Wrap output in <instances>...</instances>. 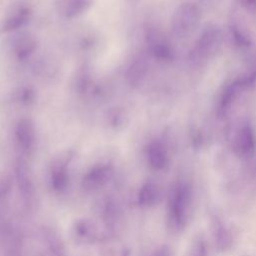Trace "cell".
Returning a JSON list of instances; mask_svg holds the SVG:
<instances>
[{
  "label": "cell",
  "instance_id": "cell-1",
  "mask_svg": "<svg viewBox=\"0 0 256 256\" xmlns=\"http://www.w3.org/2000/svg\"><path fill=\"white\" fill-rule=\"evenodd\" d=\"M191 205V187L182 181L174 184L167 203V221L171 230L176 232L183 230L190 217Z\"/></svg>",
  "mask_w": 256,
  "mask_h": 256
},
{
  "label": "cell",
  "instance_id": "cell-2",
  "mask_svg": "<svg viewBox=\"0 0 256 256\" xmlns=\"http://www.w3.org/2000/svg\"><path fill=\"white\" fill-rule=\"evenodd\" d=\"M14 181L16 183L22 205L27 210H32L36 201V187L32 171L23 157H19L15 162Z\"/></svg>",
  "mask_w": 256,
  "mask_h": 256
},
{
  "label": "cell",
  "instance_id": "cell-3",
  "mask_svg": "<svg viewBox=\"0 0 256 256\" xmlns=\"http://www.w3.org/2000/svg\"><path fill=\"white\" fill-rule=\"evenodd\" d=\"M72 155L65 154L55 159L49 171V186L50 189L57 194L65 192L69 186V163L71 162Z\"/></svg>",
  "mask_w": 256,
  "mask_h": 256
},
{
  "label": "cell",
  "instance_id": "cell-4",
  "mask_svg": "<svg viewBox=\"0 0 256 256\" xmlns=\"http://www.w3.org/2000/svg\"><path fill=\"white\" fill-rule=\"evenodd\" d=\"M114 168L111 164L101 163L89 169L81 180L83 190L93 192L104 187L113 177Z\"/></svg>",
  "mask_w": 256,
  "mask_h": 256
},
{
  "label": "cell",
  "instance_id": "cell-5",
  "mask_svg": "<svg viewBox=\"0 0 256 256\" xmlns=\"http://www.w3.org/2000/svg\"><path fill=\"white\" fill-rule=\"evenodd\" d=\"M99 215L105 229L112 236L119 227L123 216L120 203L113 197L104 198L99 206Z\"/></svg>",
  "mask_w": 256,
  "mask_h": 256
},
{
  "label": "cell",
  "instance_id": "cell-6",
  "mask_svg": "<svg viewBox=\"0 0 256 256\" xmlns=\"http://www.w3.org/2000/svg\"><path fill=\"white\" fill-rule=\"evenodd\" d=\"M76 237L85 243H96L107 240L111 235L102 230L98 224L88 218H82L75 222L73 227Z\"/></svg>",
  "mask_w": 256,
  "mask_h": 256
},
{
  "label": "cell",
  "instance_id": "cell-7",
  "mask_svg": "<svg viewBox=\"0 0 256 256\" xmlns=\"http://www.w3.org/2000/svg\"><path fill=\"white\" fill-rule=\"evenodd\" d=\"M38 238L44 256H66L64 243L53 229L41 227L38 232Z\"/></svg>",
  "mask_w": 256,
  "mask_h": 256
},
{
  "label": "cell",
  "instance_id": "cell-8",
  "mask_svg": "<svg viewBox=\"0 0 256 256\" xmlns=\"http://www.w3.org/2000/svg\"><path fill=\"white\" fill-rule=\"evenodd\" d=\"M198 22V11L195 6L183 4L175 12L173 19V28L178 34H185Z\"/></svg>",
  "mask_w": 256,
  "mask_h": 256
},
{
  "label": "cell",
  "instance_id": "cell-9",
  "mask_svg": "<svg viewBox=\"0 0 256 256\" xmlns=\"http://www.w3.org/2000/svg\"><path fill=\"white\" fill-rule=\"evenodd\" d=\"M15 136L22 151L29 153L35 143V127L33 122L28 118L21 119L16 126Z\"/></svg>",
  "mask_w": 256,
  "mask_h": 256
},
{
  "label": "cell",
  "instance_id": "cell-10",
  "mask_svg": "<svg viewBox=\"0 0 256 256\" xmlns=\"http://www.w3.org/2000/svg\"><path fill=\"white\" fill-rule=\"evenodd\" d=\"M30 13V8L26 5H18L13 7L4 19L2 26L3 30L5 32H9L18 29L27 22Z\"/></svg>",
  "mask_w": 256,
  "mask_h": 256
},
{
  "label": "cell",
  "instance_id": "cell-11",
  "mask_svg": "<svg viewBox=\"0 0 256 256\" xmlns=\"http://www.w3.org/2000/svg\"><path fill=\"white\" fill-rule=\"evenodd\" d=\"M161 199V190L158 185L152 181L145 182L137 194V202L140 207L150 208L158 204Z\"/></svg>",
  "mask_w": 256,
  "mask_h": 256
},
{
  "label": "cell",
  "instance_id": "cell-12",
  "mask_svg": "<svg viewBox=\"0 0 256 256\" xmlns=\"http://www.w3.org/2000/svg\"><path fill=\"white\" fill-rule=\"evenodd\" d=\"M147 159L150 166L155 170H162L166 167L168 162L167 152L164 145L154 140L152 141L147 148Z\"/></svg>",
  "mask_w": 256,
  "mask_h": 256
},
{
  "label": "cell",
  "instance_id": "cell-13",
  "mask_svg": "<svg viewBox=\"0 0 256 256\" xmlns=\"http://www.w3.org/2000/svg\"><path fill=\"white\" fill-rule=\"evenodd\" d=\"M235 151L239 156H249L253 153L255 140L252 130L249 127H243L235 138Z\"/></svg>",
  "mask_w": 256,
  "mask_h": 256
},
{
  "label": "cell",
  "instance_id": "cell-14",
  "mask_svg": "<svg viewBox=\"0 0 256 256\" xmlns=\"http://www.w3.org/2000/svg\"><path fill=\"white\" fill-rule=\"evenodd\" d=\"M147 73V63L143 57L135 59L129 66L126 73V80L132 87L138 86Z\"/></svg>",
  "mask_w": 256,
  "mask_h": 256
},
{
  "label": "cell",
  "instance_id": "cell-15",
  "mask_svg": "<svg viewBox=\"0 0 256 256\" xmlns=\"http://www.w3.org/2000/svg\"><path fill=\"white\" fill-rule=\"evenodd\" d=\"M213 234H214L215 244L218 249L224 250L230 246L232 241L230 232L227 229V227L224 225V223L218 218H215L213 222Z\"/></svg>",
  "mask_w": 256,
  "mask_h": 256
},
{
  "label": "cell",
  "instance_id": "cell-16",
  "mask_svg": "<svg viewBox=\"0 0 256 256\" xmlns=\"http://www.w3.org/2000/svg\"><path fill=\"white\" fill-rule=\"evenodd\" d=\"M36 47L37 42L33 37L23 36L15 42L14 51L19 59H25L35 51Z\"/></svg>",
  "mask_w": 256,
  "mask_h": 256
},
{
  "label": "cell",
  "instance_id": "cell-17",
  "mask_svg": "<svg viewBox=\"0 0 256 256\" xmlns=\"http://www.w3.org/2000/svg\"><path fill=\"white\" fill-rule=\"evenodd\" d=\"M91 5V0H65L62 13L67 18H73L88 9Z\"/></svg>",
  "mask_w": 256,
  "mask_h": 256
},
{
  "label": "cell",
  "instance_id": "cell-18",
  "mask_svg": "<svg viewBox=\"0 0 256 256\" xmlns=\"http://www.w3.org/2000/svg\"><path fill=\"white\" fill-rule=\"evenodd\" d=\"M13 182L14 180L9 174H3L0 176V208L6 204L11 195Z\"/></svg>",
  "mask_w": 256,
  "mask_h": 256
},
{
  "label": "cell",
  "instance_id": "cell-19",
  "mask_svg": "<svg viewBox=\"0 0 256 256\" xmlns=\"http://www.w3.org/2000/svg\"><path fill=\"white\" fill-rule=\"evenodd\" d=\"M188 256H207L206 244L202 238H197L194 240Z\"/></svg>",
  "mask_w": 256,
  "mask_h": 256
},
{
  "label": "cell",
  "instance_id": "cell-20",
  "mask_svg": "<svg viewBox=\"0 0 256 256\" xmlns=\"http://www.w3.org/2000/svg\"><path fill=\"white\" fill-rule=\"evenodd\" d=\"M152 256H172V250L168 245H162L153 252Z\"/></svg>",
  "mask_w": 256,
  "mask_h": 256
},
{
  "label": "cell",
  "instance_id": "cell-21",
  "mask_svg": "<svg viewBox=\"0 0 256 256\" xmlns=\"http://www.w3.org/2000/svg\"><path fill=\"white\" fill-rule=\"evenodd\" d=\"M22 99L23 101H31L33 99V92L29 89H26L24 92H23V95H22Z\"/></svg>",
  "mask_w": 256,
  "mask_h": 256
}]
</instances>
